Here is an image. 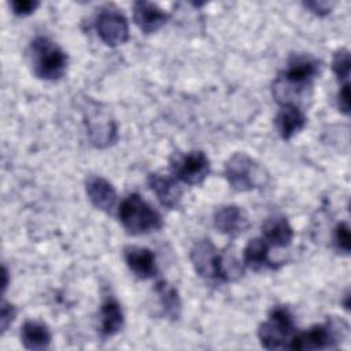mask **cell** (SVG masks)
<instances>
[{
    "mask_svg": "<svg viewBox=\"0 0 351 351\" xmlns=\"http://www.w3.org/2000/svg\"><path fill=\"white\" fill-rule=\"evenodd\" d=\"M319 74V62L311 55H293L284 73L273 82V96L280 103L300 104L307 99L313 80Z\"/></svg>",
    "mask_w": 351,
    "mask_h": 351,
    "instance_id": "6da1fadb",
    "label": "cell"
},
{
    "mask_svg": "<svg viewBox=\"0 0 351 351\" xmlns=\"http://www.w3.org/2000/svg\"><path fill=\"white\" fill-rule=\"evenodd\" d=\"M29 58L34 75L41 80L58 81L66 73L67 55L48 37L38 36L30 43Z\"/></svg>",
    "mask_w": 351,
    "mask_h": 351,
    "instance_id": "7a4b0ae2",
    "label": "cell"
},
{
    "mask_svg": "<svg viewBox=\"0 0 351 351\" xmlns=\"http://www.w3.org/2000/svg\"><path fill=\"white\" fill-rule=\"evenodd\" d=\"M348 335V324L341 318H328L326 322L311 326L304 332L295 333L288 343L289 350H328L336 348Z\"/></svg>",
    "mask_w": 351,
    "mask_h": 351,
    "instance_id": "3957f363",
    "label": "cell"
},
{
    "mask_svg": "<svg viewBox=\"0 0 351 351\" xmlns=\"http://www.w3.org/2000/svg\"><path fill=\"white\" fill-rule=\"evenodd\" d=\"M118 218L130 234H143L163 226L162 215L137 193H130L121 202Z\"/></svg>",
    "mask_w": 351,
    "mask_h": 351,
    "instance_id": "277c9868",
    "label": "cell"
},
{
    "mask_svg": "<svg viewBox=\"0 0 351 351\" xmlns=\"http://www.w3.org/2000/svg\"><path fill=\"white\" fill-rule=\"evenodd\" d=\"M225 177L229 185L239 192L262 188L269 180L266 170L244 152H236L226 160Z\"/></svg>",
    "mask_w": 351,
    "mask_h": 351,
    "instance_id": "5b68a950",
    "label": "cell"
},
{
    "mask_svg": "<svg viewBox=\"0 0 351 351\" xmlns=\"http://www.w3.org/2000/svg\"><path fill=\"white\" fill-rule=\"evenodd\" d=\"M295 332L296 325L289 308L285 306H276L269 313L267 321L259 325L258 337L263 348L280 350L288 347Z\"/></svg>",
    "mask_w": 351,
    "mask_h": 351,
    "instance_id": "8992f818",
    "label": "cell"
},
{
    "mask_svg": "<svg viewBox=\"0 0 351 351\" xmlns=\"http://www.w3.org/2000/svg\"><path fill=\"white\" fill-rule=\"evenodd\" d=\"M174 177L188 185L202 184L210 173V160L202 151L177 152L170 159Z\"/></svg>",
    "mask_w": 351,
    "mask_h": 351,
    "instance_id": "52a82bcc",
    "label": "cell"
},
{
    "mask_svg": "<svg viewBox=\"0 0 351 351\" xmlns=\"http://www.w3.org/2000/svg\"><path fill=\"white\" fill-rule=\"evenodd\" d=\"M96 30L106 45L118 47L129 40V25L125 15L115 7H104L96 16Z\"/></svg>",
    "mask_w": 351,
    "mask_h": 351,
    "instance_id": "ba28073f",
    "label": "cell"
},
{
    "mask_svg": "<svg viewBox=\"0 0 351 351\" xmlns=\"http://www.w3.org/2000/svg\"><path fill=\"white\" fill-rule=\"evenodd\" d=\"M191 262L193 265L195 271L206 280H217L218 281V261L219 251L208 239L197 240L189 252Z\"/></svg>",
    "mask_w": 351,
    "mask_h": 351,
    "instance_id": "9c48e42d",
    "label": "cell"
},
{
    "mask_svg": "<svg viewBox=\"0 0 351 351\" xmlns=\"http://www.w3.org/2000/svg\"><path fill=\"white\" fill-rule=\"evenodd\" d=\"M214 226L218 232L236 237L247 230L250 222L245 211L233 204L218 207L214 213Z\"/></svg>",
    "mask_w": 351,
    "mask_h": 351,
    "instance_id": "30bf717a",
    "label": "cell"
},
{
    "mask_svg": "<svg viewBox=\"0 0 351 351\" xmlns=\"http://www.w3.org/2000/svg\"><path fill=\"white\" fill-rule=\"evenodd\" d=\"M123 258L130 271L141 280H148L156 276V258L154 252L145 247L128 245L123 250Z\"/></svg>",
    "mask_w": 351,
    "mask_h": 351,
    "instance_id": "8fae6325",
    "label": "cell"
},
{
    "mask_svg": "<svg viewBox=\"0 0 351 351\" xmlns=\"http://www.w3.org/2000/svg\"><path fill=\"white\" fill-rule=\"evenodd\" d=\"M88 136L90 143L97 148H104L115 143L117 140V125L115 122L103 112H93L85 117Z\"/></svg>",
    "mask_w": 351,
    "mask_h": 351,
    "instance_id": "7c38bea8",
    "label": "cell"
},
{
    "mask_svg": "<svg viewBox=\"0 0 351 351\" xmlns=\"http://www.w3.org/2000/svg\"><path fill=\"white\" fill-rule=\"evenodd\" d=\"M167 12H165V10L155 3L136 1L133 4V21L145 34L159 30L167 22Z\"/></svg>",
    "mask_w": 351,
    "mask_h": 351,
    "instance_id": "4fadbf2b",
    "label": "cell"
},
{
    "mask_svg": "<svg viewBox=\"0 0 351 351\" xmlns=\"http://www.w3.org/2000/svg\"><path fill=\"white\" fill-rule=\"evenodd\" d=\"M148 185L163 207L174 210L180 206L182 191L176 178L159 173H152L148 176Z\"/></svg>",
    "mask_w": 351,
    "mask_h": 351,
    "instance_id": "5bb4252c",
    "label": "cell"
},
{
    "mask_svg": "<svg viewBox=\"0 0 351 351\" xmlns=\"http://www.w3.org/2000/svg\"><path fill=\"white\" fill-rule=\"evenodd\" d=\"M86 195L90 203L104 213H111L117 203V192L110 181L100 176H89L85 182Z\"/></svg>",
    "mask_w": 351,
    "mask_h": 351,
    "instance_id": "9a60e30c",
    "label": "cell"
},
{
    "mask_svg": "<svg viewBox=\"0 0 351 351\" xmlns=\"http://www.w3.org/2000/svg\"><path fill=\"white\" fill-rule=\"evenodd\" d=\"M262 236L269 245L277 248L288 247L293 239V229L288 222L287 217L281 214H274L267 217L262 223Z\"/></svg>",
    "mask_w": 351,
    "mask_h": 351,
    "instance_id": "2e32d148",
    "label": "cell"
},
{
    "mask_svg": "<svg viewBox=\"0 0 351 351\" xmlns=\"http://www.w3.org/2000/svg\"><path fill=\"white\" fill-rule=\"evenodd\" d=\"M276 129L281 138L289 140L306 126V115L298 106H281L276 119Z\"/></svg>",
    "mask_w": 351,
    "mask_h": 351,
    "instance_id": "e0dca14e",
    "label": "cell"
},
{
    "mask_svg": "<svg viewBox=\"0 0 351 351\" xmlns=\"http://www.w3.org/2000/svg\"><path fill=\"white\" fill-rule=\"evenodd\" d=\"M123 326V311L114 296L104 299L99 313V330L103 337L117 335Z\"/></svg>",
    "mask_w": 351,
    "mask_h": 351,
    "instance_id": "ac0fdd59",
    "label": "cell"
},
{
    "mask_svg": "<svg viewBox=\"0 0 351 351\" xmlns=\"http://www.w3.org/2000/svg\"><path fill=\"white\" fill-rule=\"evenodd\" d=\"M51 330L41 321H26L21 328V341L27 350H45L51 344Z\"/></svg>",
    "mask_w": 351,
    "mask_h": 351,
    "instance_id": "d6986e66",
    "label": "cell"
},
{
    "mask_svg": "<svg viewBox=\"0 0 351 351\" xmlns=\"http://www.w3.org/2000/svg\"><path fill=\"white\" fill-rule=\"evenodd\" d=\"M244 265L252 270L274 269L276 265L269 258V244L263 237H255L248 241L243 252Z\"/></svg>",
    "mask_w": 351,
    "mask_h": 351,
    "instance_id": "ffe728a7",
    "label": "cell"
},
{
    "mask_svg": "<svg viewBox=\"0 0 351 351\" xmlns=\"http://www.w3.org/2000/svg\"><path fill=\"white\" fill-rule=\"evenodd\" d=\"M155 292L159 298L165 315L171 319H177L181 314V299L178 296V291L166 280H159L155 285Z\"/></svg>",
    "mask_w": 351,
    "mask_h": 351,
    "instance_id": "44dd1931",
    "label": "cell"
},
{
    "mask_svg": "<svg viewBox=\"0 0 351 351\" xmlns=\"http://www.w3.org/2000/svg\"><path fill=\"white\" fill-rule=\"evenodd\" d=\"M244 274V266L237 259L234 252L229 250H223L219 252L218 261V281L230 282L236 281Z\"/></svg>",
    "mask_w": 351,
    "mask_h": 351,
    "instance_id": "7402d4cb",
    "label": "cell"
},
{
    "mask_svg": "<svg viewBox=\"0 0 351 351\" xmlns=\"http://www.w3.org/2000/svg\"><path fill=\"white\" fill-rule=\"evenodd\" d=\"M350 52L347 48H340L335 52L332 60L333 73L337 75L340 81L347 82L350 77Z\"/></svg>",
    "mask_w": 351,
    "mask_h": 351,
    "instance_id": "603a6c76",
    "label": "cell"
},
{
    "mask_svg": "<svg viewBox=\"0 0 351 351\" xmlns=\"http://www.w3.org/2000/svg\"><path fill=\"white\" fill-rule=\"evenodd\" d=\"M335 245L339 251L348 254L351 247V236H350V228L347 222H340L335 228V236H333Z\"/></svg>",
    "mask_w": 351,
    "mask_h": 351,
    "instance_id": "cb8c5ba5",
    "label": "cell"
},
{
    "mask_svg": "<svg viewBox=\"0 0 351 351\" xmlns=\"http://www.w3.org/2000/svg\"><path fill=\"white\" fill-rule=\"evenodd\" d=\"M10 5L15 15L26 16V15H30L32 12H34L36 8L40 5V3L36 0H12L10 3Z\"/></svg>",
    "mask_w": 351,
    "mask_h": 351,
    "instance_id": "d4e9b609",
    "label": "cell"
},
{
    "mask_svg": "<svg viewBox=\"0 0 351 351\" xmlns=\"http://www.w3.org/2000/svg\"><path fill=\"white\" fill-rule=\"evenodd\" d=\"M15 314H16L15 307L11 303L3 300L1 302V313H0V328H1V332H5L7 328L12 324V321L15 318Z\"/></svg>",
    "mask_w": 351,
    "mask_h": 351,
    "instance_id": "484cf974",
    "label": "cell"
},
{
    "mask_svg": "<svg viewBox=\"0 0 351 351\" xmlns=\"http://www.w3.org/2000/svg\"><path fill=\"white\" fill-rule=\"evenodd\" d=\"M303 5L307 10H310V12H313L318 16H325L332 11V8L335 7V3H332V1H306V3H303Z\"/></svg>",
    "mask_w": 351,
    "mask_h": 351,
    "instance_id": "4316f807",
    "label": "cell"
},
{
    "mask_svg": "<svg viewBox=\"0 0 351 351\" xmlns=\"http://www.w3.org/2000/svg\"><path fill=\"white\" fill-rule=\"evenodd\" d=\"M337 107L339 110L348 115L350 114V108H351V103H350V82H344L337 93Z\"/></svg>",
    "mask_w": 351,
    "mask_h": 351,
    "instance_id": "83f0119b",
    "label": "cell"
},
{
    "mask_svg": "<svg viewBox=\"0 0 351 351\" xmlns=\"http://www.w3.org/2000/svg\"><path fill=\"white\" fill-rule=\"evenodd\" d=\"M7 285H8V271H7L5 266H4V267H3V292L5 291Z\"/></svg>",
    "mask_w": 351,
    "mask_h": 351,
    "instance_id": "f1b7e54d",
    "label": "cell"
},
{
    "mask_svg": "<svg viewBox=\"0 0 351 351\" xmlns=\"http://www.w3.org/2000/svg\"><path fill=\"white\" fill-rule=\"evenodd\" d=\"M348 300H350V293H346V296H344V308L346 310H348L350 308V303H348Z\"/></svg>",
    "mask_w": 351,
    "mask_h": 351,
    "instance_id": "f546056e",
    "label": "cell"
}]
</instances>
